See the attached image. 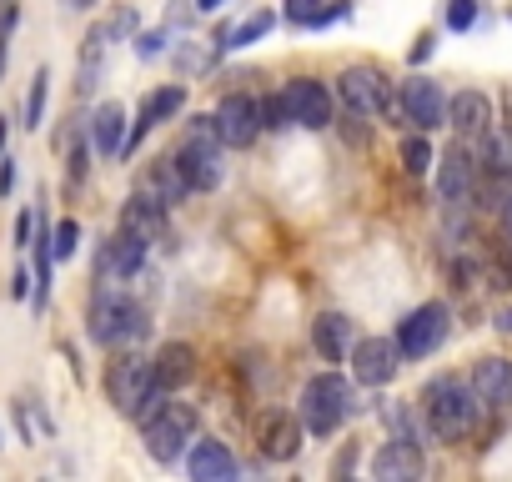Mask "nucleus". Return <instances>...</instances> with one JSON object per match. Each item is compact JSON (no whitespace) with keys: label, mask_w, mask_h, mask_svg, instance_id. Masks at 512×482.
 <instances>
[{"label":"nucleus","mask_w":512,"mask_h":482,"mask_svg":"<svg viewBox=\"0 0 512 482\" xmlns=\"http://www.w3.org/2000/svg\"><path fill=\"white\" fill-rule=\"evenodd\" d=\"M256 447H262V457H272V462H292L297 447H302V417H292L282 407H267L262 417H256Z\"/></svg>","instance_id":"1a4fd4ad"},{"label":"nucleus","mask_w":512,"mask_h":482,"mask_svg":"<svg viewBox=\"0 0 512 482\" xmlns=\"http://www.w3.org/2000/svg\"><path fill=\"white\" fill-rule=\"evenodd\" d=\"M442 337H447V307L442 302H427V307H417V312H407L397 322V352L412 357V362L432 357L442 347Z\"/></svg>","instance_id":"0eeeda50"},{"label":"nucleus","mask_w":512,"mask_h":482,"mask_svg":"<svg viewBox=\"0 0 512 482\" xmlns=\"http://www.w3.org/2000/svg\"><path fill=\"white\" fill-rule=\"evenodd\" d=\"M181 111H186V91H181V86H161V91H151V96H146V106H141L136 131H126V146H136L156 121H171V116H181Z\"/></svg>","instance_id":"b1692460"},{"label":"nucleus","mask_w":512,"mask_h":482,"mask_svg":"<svg viewBox=\"0 0 512 482\" xmlns=\"http://www.w3.org/2000/svg\"><path fill=\"white\" fill-rule=\"evenodd\" d=\"M196 6H201V11H216V6H226V0H196Z\"/></svg>","instance_id":"58836bf2"},{"label":"nucleus","mask_w":512,"mask_h":482,"mask_svg":"<svg viewBox=\"0 0 512 482\" xmlns=\"http://www.w3.org/2000/svg\"><path fill=\"white\" fill-rule=\"evenodd\" d=\"M156 382H151V362L146 357H116L111 362V372H106V392H111V407L116 412H136V402L151 392Z\"/></svg>","instance_id":"9d476101"},{"label":"nucleus","mask_w":512,"mask_h":482,"mask_svg":"<svg viewBox=\"0 0 512 482\" xmlns=\"http://www.w3.org/2000/svg\"><path fill=\"white\" fill-rule=\"evenodd\" d=\"M282 16L292 21V26H322V21H332V16H342V6H322V0H287L282 6Z\"/></svg>","instance_id":"cd10ccee"},{"label":"nucleus","mask_w":512,"mask_h":482,"mask_svg":"<svg viewBox=\"0 0 512 482\" xmlns=\"http://www.w3.org/2000/svg\"><path fill=\"white\" fill-rule=\"evenodd\" d=\"M106 46H111L106 26L86 31V41H81V66H76V96H96V86H101V76H106Z\"/></svg>","instance_id":"4be33fe9"},{"label":"nucleus","mask_w":512,"mask_h":482,"mask_svg":"<svg viewBox=\"0 0 512 482\" xmlns=\"http://www.w3.org/2000/svg\"><path fill=\"white\" fill-rule=\"evenodd\" d=\"M191 377H196V352H191L186 342H166V347L156 352V362H151V382L166 387V392H176V387H186Z\"/></svg>","instance_id":"6ab92c4d"},{"label":"nucleus","mask_w":512,"mask_h":482,"mask_svg":"<svg viewBox=\"0 0 512 482\" xmlns=\"http://www.w3.org/2000/svg\"><path fill=\"white\" fill-rule=\"evenodd\" d=\"M141 432H146V452H151L156 462H176V457L186 452V442L196 437V412H191L186 402H171V397H166V407H161Z\"/></svg>","instance_id":"39448f33"},{"label":"nucleus","mask_w":512,"mask_h":482,"mask_svg":"<svg viewBox=\"0 0 512 482\" xmlns=\"http://www.w3.org/2000/svg\"><path fill=\"white\" fill-rule=\"evenodd\" d=\"M86 332H91V342H101V347H131V342H141L151 327H146V307H141L136 297H126V292H116V287H101V292L91 297Z\"/></svg>","instance_id":"f03ea898"},{"label":"nucleus","mask_w":512,"mask_h":482,"mask_svg":"<svg viewBox=\"0 0 512 482\" xmlns=\"http://www.w3.org/2000/svg\"><path fill=\"white\" fill-rule=\"evenodd\" d=\"M216 131H221V141H226V146H251V141H256V131H262V101L246 96V91L226 96V101H221V111H216Z\"/></svg>","instance_id":"9b49d317"},{"label":"nucleus","mask_w":512,"mask_h":482,"mask_svg":"<svg viewBox=\"0 0 512 482\" xmlns=\"http://www.w3.org/2000/svg\"><path fill=\"white\" fill-rule=\"evenodd\" d=\"M402 111H407V121H412L417 131H437V126L447 121V101H442L437 81H427V76H412V81L402 86Z\"/></svg>","instance_id":"ddd939ff"},{"label":"nucleus","mask_w":512,"mask_h":482,"mask_svg":"<svg viewBox=\"0 0 512 482\" xmlns=\"http://www.w3.org/2000/svg\"><path fill=\"white\" fill-rule=\"evenodd\" d=\"M472 392H477V402L507 407L512 402V362L507 357H482L472 367Z\"/></svg>","instance_id":"aec40b11"},{"label":"nucleus","mask_w":512,"mask_h":482,"mask_svg":"<svg viewBox=\"0 0 512 482\" xmlns=\"http://www.w3.org/2000/svg\"><path fill=\"white\" fill-rule=\"evenodd\" d=\"M161 46H166V36H161V31H146V36L136 41V51H141V56H156Z\"/></svg>","instance_id":"72a5a7b5"},{"label":"nucleus","mask_w":512,"mask_h":482,"mask_svg":"<svg viewBox=\"0 0 512 482\" xmlns=\"http://www.w3.org/2000/svg\"><path fill=\"white\" fill-rule=\"evenodd\" d=\"M337 96L352 116H382L392 111V81L377 66H347L337 81Z\"/></svg>","instance_id":"423d86ee"},{"label":"nucleus","mask_w":512,"mask_h":482,"mask_svg":"<svg viewBox=\"0 0 512 482\" xmlns=\"http://www.w3.org/2000/svg\"><path fill=\"white\" fill-rule=\"evenodd\" d=\"M141 191H146V196H156L161 206H176L191 186H186V176H181L176 156H156V161L141 171Z\"/></svg>","instance_id":"412c9836"},{"label":"nucleus","mask_w":512,"mask_h":482,"mask_svg":"<svg viewBox=\"0 0 512 482\" xmlns=\"http://www.w3.org/2000/svg\"><path fill=\"white\" fill-rule=\"evenodd\" d=\"M477 21V0H447V26L452 31H467Z\"/></svg>","instance_id":"473e14b6"},{"label":"nucleus","mask_w":512,"mask_h":482,"mask_svg":"<svg viewBox=\"0 0 512 482\" xmlns=\"http://www.w3.org/2000/svg\"><path fill=\"white\" fill-rule=\"evenodd\" d=\"M46 121V71H36V86H31V96H26V126L36 131Z\"/></svg>","instance_id":"2f4dec72"},{"label":"nucleus","mask_w":512,"mask_h":482,"mask_svg":"<svg viewBox=\"0 0 512 482\" xmlns=\"http://www.w3.org/2000/svg\"><path fill=\"white\" fill-rule=\"evenodd\" d=\"M372 472H377L382 482H412V477H422V447L407 442V437H397V442H387V447L372 457Z\"/></svg>","instance_id":"f3484780"},{"label":"nucleus","mask_w":512,"mask_h":482,"mask_svg":"<svg viewBox=\"0 0 512 482\" xmlns=\"http://www.w3.org/2000/svg\"><path fill=\"white\" fill-rule=\"evenodd\" d=\"M497 327H502V332H512V312H502V317H497Z\"/></svg>","instance_id":"ea45409f"},{"label":"nucleus","mask_w":512,"mask_h":482,"mask_svg":"<svg viewBox=\"0 0 512 482\" xmlns=\"http://www.w3.org/2000/svg\"><path fill=\"white\" fill-rule=\"evenodd\" d=\"M76 247H81V226H76V221H61V226L51 231V257H56V262H71Z\"/></svg>","instance_id":"c85d7f7f"},{"label":"nucleus","mask_w":512,"mask_h":482,"mask_svg":"<svg viewBox=\"0 0 512 482\" xmlns=\"http://www.w3.org/2000/svg\"><path fill=\"white\" fill-rule=\"evenodd\" d=\"M81 176H86V146L76 141L71 146V181H81Z\"/></svg>","instance_id":"f704fd0d"},{"label":"nucleus","mask_w":512,"mask_h":482,"mask_svg":"<svg viewBox=\"0 0 512 482\" xmlns=\"http://www.w3.org/2000/svg\"><path fill=\"white\" fill-rule=\"evenodd\" d=\"M447 126H457V136H487L492 126V101L482 91H457L447 101Z\"/></svg>","instance_id":"a211bd4d"},{"label":"nucleus","mask_w":512,"mask_h":482,"mask_svg":"<svg viewBox=\"0 0 512 482\" xmlns=\"http://www.w3.org/2000/svg\"><path fill=\"white\" fill-rule=\"evenodd\" d=\"M352 382L337 377V372H322L302 387V432H317V437H332L347 417H352Z\"/></svg>","instance_id":"20e7f679"},{"label":"nucleus","mask_w":512,"mask_h":482,"mask_svg":"<svg viewBox=\"0 0 512 482\" xmlns=\"http://www.w3.org/2000/svg\"><path fill=\"white\" fill-rule=\"evenodd\" d=\"M91 136H96V151H101V156H121V151H126V111H121V101L96 106Z\"/></svg>","instance_id":"393cba45"},{"label":"nucleus","mask_w":512,"mask_h":482,"mask_svg":"<svg viewBox=\"0 0 512 482\" xmlns=\"http://www.w3.org/2000/svg\"><path fill=\"white\" fill-rule=\"evenodd\" d=\"M171 156H176V166H181V176H186L191 191H216L221 176H226V161H221L226 156V141L216 131V116H196L186 126V141Z\"/></svg>","instance_id":"f257e3e1"},{"label":"nucleus","mask_w":512,"mask_h":482,"mask_svg":"<svg viewBox=\"0 0 512 482\" xmlns=\"http://www.w3.org/2000/svg\"><path fill=\"white\" fill-rule=\"evenodd\" d=\"M502 231H507V241H512V196L502 201Z\"/></svg>","instance_id":"4c0bfd02"},{"label":"nucleus","mask_w":512,"mask_h":482,"mask_svg":"<svg viewBox=\"0 0 512 482\" xmlns=\"http://www.w3.org/2000/svg\"><path fill=\"white\" fill-rule=\"evenodd\" d=\"M146 267V241L131 231H116L106 247H101V282H126Z\"/></svg>","instance_id":"4468645a"},{"label":"nucleus","mask_w":512,"mask_h":482,"mask_svg":"<svg viewBox=\"0 0 512 482\" xmlns=\"http://www.w3.org/2000/svg\"><path fill=\"white\" fill-rule=\"evenodd\" d=\"M422 412H427V427L437 437L457 442L477 427V392L462 377H432L427 392H422Z\"/></svg>","instance_id":"7ed1b4c3"},{"label":"nucleus","mask_w":512,"mask_h":482,"mask_svg":"<svg viewBox=\"0 0 512 482\" xmlns=\"http://www.w3.org/2000/svg\"><path fill=\"white\" fill-rule=\"evenodd\" d=\"M397 342H387V337H362L357 347H352V367H357V382L362 387H387L392 377H397Z\"/></svg>","instance_id":"f8f14e48"},{"label":"nucleus","mask_w":512,"mask_h":482,"mask_svg":"<svg viewBox=\"0 0 512 482\" xmlns=\"http://www.w3.org/2000/svg\"><path fill=\"white\" fill-rule=\"evenodd\" d=\"M482 166H487V176H507V171H512V146H507L502 136H487V156H482Z\"/></svg>","instance_id":"7c9ffc66"},{"label":"nucleus","mask_w":512,"mask_h":482,"mask_svg":"<svg viewBox=\"0 0 512 482\" xmlns=\"http://www.w3.org/2000/svg\"><path fill=\"white\" fill-rule=\"evenodd\" d=\"M121 231L141 236L146 247H151V241H161V236H166V206H161L156 196L136 191V196H131V201L121 206Z\"/></svg>","instance_id":"dca6fc26"},{"label":"nucleus","mask_w":512,"mask_h":482,"mask_svg":"<svg viewBox=\"0 0 512 482\" xmlns=\"http://www.w3.org/2000/svg\"><path fill=\"white\" fill-rule=\"evenodd\" d=\"M427 56H432V36H422V41L412 46V61H427Z\"/></svg>","instance_id":"e433bc0d"},{"label":"nucleus","mask_w":512,"mask_h":482,"mask_svg":"<svg viewBox=\"0 0 512 482\" xmlns=\"http://www.w3.org/2000/svg\"><path fill=\"white\" fill-rule=\"evenodd\" d=\"M282 106H287L292 126H307V131L332 126V91H327L322 81H312V76L287 81V86H282Z\"/></svg>","instance_id":"6e6552de"},{"label":"nucleus","mask_w":512,"mask_h":482,"mask_svg":"<svg viewBox=\"0 0 512 482\" xmlns=\"http://www.w3.org/2000/svg\"><path fill=\"white\" fill-rule=\"evenodd\" d=\"M312 342H317V352H322L327 362H342V357L352 352V322H347L342 312H322V317L312 322Z\"/></svg>","instance_id":"a878e982"},{"label":"nucleus","mask_w":512,"mask_h":482,"mask_svg":"<svg viewBox=\"0 0 512 482\" xmlns=\"http://www.w3.org/2000/svg\"><path fill=\"white\" fill-rule=\"evenodd\" d=\"M66 6H76V11H86V6H96V0H66Z\"/></svg>","instance_id":"a19ab883"},{"label":"nucleus","mask_w":512,"mask_h":482,"mask_svg":"<svg viewBox=\"0 0 512 482\" xmlns=\"http://www.w3.org/2000/svg\"><path fill=\"white\" fill-rule=\"evenodd\" d=\"M191 477L196 482H231L236 477V457L221 447V442H211V437H201V442H191Z\"/></svg>","instance_id":"5701e85b"},{"label":"nucleus","mask_w":512,"mask_h":482,"mask_svg":"<svg viewBox=\"0 0 512 482\" xmlns=\"http://www.w3.org/2000/svg\"><path fill=\"white\" fill-rule=\"evenodd\" d=\"M472 186H477L472 156H467L462 146H452V151L442 156V166H437V196H442L447 206H467V201H472Z\"/></svg>","instance_id":"2eb2a0df"},{"label":"nucleus","mask_w":512,"mask_h":482,"mask_svg":"<svg viewBox=\"0 0 512 482\" xmlns=\"http://www.w3.org/2000/svg\"><path fill=\"white\" fill-rule=\"evenodd\" d=\"M16 241H21V247L31 241V211H21V221H16Z\"/></svg>","instance_id":"c9c22d12"},{"label":"nucleus","mask_w":512,"mask_h":482,"mask_svg":"<svg viewBox=\"0 0 512 482\" xmlns=\"http://www.w3.org/2000/svg\"><path fill=\"white\" fill-rule=\"evenodd\" d=\"M272 31V11H256L251 21H241V26H231L226 36H221V51H241V46H251L256 36H267Z\"/></svg>","instance_id":"bb28decb"},{"label":"nucleus","mask_w":512,"mask_h":482,"mask_svg":"<svg viewBox=\"0 0 512 482\" xmlns=\"http://www.w3.org/2000/svg\"><path fill=\"white\" fill-rule=\"evenodd\" d=\"M402 166H407L412 176H422V171L432 166V146H427V136H407V141H402Z\"/></svg>","instance_id":"c756f323"}]
</instances>
